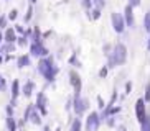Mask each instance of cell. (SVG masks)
Here are the masks:
<instances>
[{
	"label": "cell",
	"mask_w": 150,
	"mask_h": 131,
	"mask_svg": "<svg viewBox=\"0 0 150 131\" xmlns=\"http://www.w3.org/2000/svg\"><path fill=\"white\" fill-rule=\"evenodd\" d=\"M38 72L43 75L48 82H53L54 80V75L58 72V67L53 64L51 59H46V57H41L38 61Z\"/></svg>",
	"instance_id": "cell-2"
},
{
	"label": "cell",
	"mask_w": 150,
	"mask_h": 131,
	"mask_svg": "<svg viewBox=\"0 0 150 131\" xmlns=\"http://www.w3.org/2000/svg\"><path fill=\"white\" fill-rule=\"evenodd\" d=\"M110 23H112V28H114L115 33H124L125 30V20H124V15L119 12H112L110 13Z\"/></svg>",
	"instance_id": "cell-3"
},
{
	"label": "cell",
	"mask_w": 150,
	"mask_h": 131,
	"mask_svg": "<svg viewBox=\"0 0 150 131\" xmlns=\"http://www.w3.org/2000/svg\"><path fill=\"white\" fill-rule=\"evenodd\" d=\"M36 108H40L41 113L46 115V97H45V93H38V97H36Z\"/></svg>",
	"instance_id": "cell-12"
},
{
	"label": "cell",
	"mask_w": 150,
	"mask_h": 131,
	"mask_svg": "<svg viewBox=\"0 0 150 131\" xmlns=\"http://www.w3.org/2000/svg\"><path fill=\"white\" fill-rule=\"evenodd\" d=\"M144 26H145V31L150 33V12L145 13V18H144Z\"/></svg>",
	"instance_id": "cell-23"
},
{
	"label": "cell",
	"mask_w": 150,
	"mask_h": 131,
	"mask_svg": "<svg viewBox=\"0 0 150 131\" xmlns=\"http://www.w3.org/2000/svg\"><path fill=\"white\" fill-rule=\"evenodd\" d=\"M106 75H107V66L106 67H102L101 72H99V77H106Z\"/></svg>",
	"instance_id": "cell-31"
},
{
	"label": "cell",
	"mask_w": 150,
	"mask_h": 131,
	"mask_svg": "<svg viewBox=\"0 0 150 131\" xmlns=\"http://www.w3.org/2000/svg\"><path fill=\"white\" fill-rule=\"evenodd\" d=\"M31 17H33V5H28V10H27V15H25V23H30Z\"/></svg>",
	"instance_id": "cell-21"
},
{
	"label": "cell",
	"mask_w": 150,
	"mask_h": 131,
	"mask_svg": "<svg viewBox=\"0 0 150 131\" xmlns=\"http://www.w3.org/2000/svg\"><path fill=\"white\" fill-rule=\"evenodd\" d=\"M17 66L18 67H28V66H31V59L28 54H22V56L17 57Z\"/></svg>",
	"instance_id": "cell-13"
},
{
	"label": "cell",
	"mask_w": 150,
	"mask_h": 131,
	"mask_svg": "<svg viewBox=\"0 0 150 131\" xmlns=\"http://www.w3.org/2000/svg\"><path fill=\"white\" fill-rule=\"evenodd\" d=\"M15 51V43H5L2 48H0V54H10V52Z\"/></svg>",
	"instance_id": "cell-15"
},
{
	"label": "cell",
	"mask_w": 150,
	"mask_h": 131,
	"mask_svg": "<svg viewBox=\"0 0 150 131\" xmlns=\"http://www.w3.org/2000/svg\"><path fill=\"white\" fill-rule=\"evenodd\" d=\"M81 5H83V8L86 10V12H89V10L94 7V3H93V0H81Z\"/></svg>",
	"instance_id": "cell-20"
},
{
	"label": "cell",
	"mask_w": 150,
	"mask_h": 131,
	"mask_svg": "<svg viewBox=\"0 0 150 131\" xmlns=\"http://www.w3.org/2000/svg\"><path fill=\"white\" fill-rule=\"evenodd\" d=\"M36 2H38V0H30V3H31V5H35Z\"/></svg>",
	"instance_id": "cell-36"
},
{
	"label": "cell",
	"mask_w": 150,
	"mask_h": 131,
	"mask_svg": "<svg viewBox=\"0 0 150 131\" xmlns=\"http://www.w3.org/2000/svg\"><path fill=\"white\" fill-rule=\"evenodd\" d=\"M15 31H18L20 35H25V28H23V26H20V25H15Z\"/></svg>",
	"instance_id": "cell-30"
},
{
	"label": "cell",
	"mask_w": 150,
	"mask_h": 131,
	"mask_svg": "<svg viewBox=\"0 0 150 131\" xmlns=\"http://www.w3.org/2000/svg\"><path fill=\"white\" fill-rule=\"evenodd\" d=\"M7 126H8L10 131H17V125H15V120L8 115V118H7Z\"/></svg>",
	"instance_id": "cell-19"
},
{
	"label": "cell",
	"mask_w": 150,
	"mask_h": 131,
	"mask_svg": "<svg viewBox=\"0 0 150 131\" xmlns=\"http://www.w3.org/2000/svg\"><path fill=\"white\" fill-rule=\"evenodd\" d=\"M2 41H4V35H2V30H0V44H2Z\"/></svg>",
	"instance_id": "cell-35"
},
{
	"label": "cell",
	"mask_w": 150,
	"mask_h": 131,
	"mask_svg": "<svg viewBox=\"0 0 150 131\" xmlns=\"http://www.w3.org/2000/svg\"><path fill=\"white\" fill-rule=\"evenodd\" d=\"M88 107H89L88 98H81L79 95H76V98H74V111H76V113L83 115L84 110H88Z\"/></svg>",
	"instance_id": "cell-6"
},
{
	"label": "cell",
	"mask_w": 150,
	"mask_h": 131,
	"mask_svg": "<svg viewBox=\"0 0 150 131\" xmlns=\"http://www.w3.org/2000/svg\"><path fill=\"white\" fill-rule=\"evenodd\" d=\"M93 3H94V7H96V8H104V7H106V0H93Z\"/></svg>",
	"instance_id": "cell-26"
},
{
	"label": "cell",
	"mask_w": 150,
	"mask_h": 131,
	"mask_svg": "<svg viewBox=\"0 0 150 131\" xmlns=\"http://www.w3.org/2000/svg\"><path fill=\"white\" fill-rule=\"evenodd\" d=\"M142 131H150V118L149 116L142 121Z\"/></svg>",
	"instance_id": "cell-25"
},
{
	"label": "cell",
	"mask_w": 150,
	"mask_h": 131,
	"mask_svg": "<svg viewBox=\"0 0 150 131\" xmlns=\"http://www.w3.org/2000/svg\"><path fill=\"white\" fill-rule=\"evenodd\" d=\"M69 131H81V120H79V118H76L74 121L71 123Z\"/></svg>",
	"instance_id": "cell-18"
},
{
	"label": "cell",
	"mask_w": 150,
	"mask_h": 131,
	"mask_svg": "<svg viewBox=\"0 0 150 131\" xmlns=\"http://www.w3.org/2000/svg\"><path fill=\"white\" fill-rule=\"evenodd\" d=\"M91 13H93V15H91L93 20H99V18H101V8H96V7H94V10Z\"/></svg>",
	"instance_id": "cell-27"
},
{
	"label": "cell",
	"mask_w": 150,
	"mask_h": 131,
	"mask_svg": "<svg viewBox=\"0 0 150 131\" xmlns=\"http://www.w3.org/2000/svg\"><path fill=\"white\" fill-rule=\"evenodd\" d=\"M69 82H71V85H73V88H74V93L79 95V92H81V77H79V74H78L76 70H69Z\"/></svg>",
	"instance_id": "cell-7"
},
{
	"label": "cell",
	"mask_w": 150,
	"mask_h": 131,
	"mask_svg": "<svg viewBox=\"0 0 150 131\" xmlns=\"http://www.w3.org/2000/svg\"><path fill=\"white\" fill-rule=\"evenodd\" d=\"M124 20H125V25L129 28H134L135 20H134V7L132 5H125V8H124Z\"/></svg>",
	"instance_id": "cell-8"
},
{
	"label": "cell",
	"mask_w": 150,
	"mask_h": 131,
	"mask_svg": "<svg viewBox=\"0 0 150 131\" xmlns=\"http://www.w3.org/2000/svg\"><path fill=\"white\" fill-rule=\"evenodd\" d=\"M135 113H137V120L139 121H144L147 118V113H145V100H137V103H135Z\"/></svg>",
	"instance_id": "cell-9"
},
{
	"label": "cell",
	"mask_w": 150,
	"mask_h": 131,
	"mask_svg": "<svg viewBox=\"0 0 150 131\" xmlns=\"http://www.w3.org/2000/svg\"><path fill=\"white\" fill-rule=\"evenodd\" d=\"M129 5H132V7H139V5H140V0H129Z\"/></svg>",
	"instance_id": "cell-32"
},
{
	"label": "cell",
	"mask_w": 150,
	"mask_h": 131,
	"mask_svg": "<svg viewBox=\"0 0 150 131\" xmlns=\"http://www.w3.org/2000/svg\"><path fill=\"white\" fill-rule=\"evenodd\" d=\"M149 48H150V41H149Z\"/></svg>",
	"instance_id": "cell-40"
},
{
	"label": "cell",
	"mask_w": 150,
	"mask_h": 131,
	"mask_svg": "<svg viewBox=\"0 0 150 131\" xmlns=\"http://www.w3.org/2000/svg\"><path fill=\"white\" fill-rule=\"evenodd\" d=\"M30 52H31V56H35V57H46V54H48V49L45 48L43 43L31 41V43H30Z\"/></svg>",
	"instance_id": "cell-4"
},
{
	"label": "cell",
	"mask_w": 150,
	"mask_h": 131,
	"mask_svg": "<svg viewBox=\"0 0 150 131\" xmlns=\"http://www.w3.org/2000/svg\"><path fill=\"white\" fill-rule=\"evenodd\" d=\"M130 88H132V84H127V87H125V90H127V93H130Z\"/></svg>",
	"instance_id": "cell-33"
},
{
	"label": "cell",
	"mask_w": 150,
	"mask_h": 131,
	"mask_svg": "<svg viewBox=\"0 0 150 131\" xmlns=\"http://www.w3.org/2000/svg\"><path fill=\"white\" fill-rule=\"evenodd\" d=\"M99 125H101L99 115H97V111H93V113L88 116V120H86V130L88 131H96L97 128H99Z\"/></svg>",
	"instance_id": "cell-5"
},
{
	"label": "cell",
	"mask_w": 150,
	"mask_h": 131,
	"mask_svg": "<svg viewBox=\"0 0 150 131\" xmlns=\"http://www.w3.org/2000/svg\"><path fill=\"white\" fill-rule=\"evenodd\" d=\"M17 31L15 28H5V35H4V41L5 43H17Z\"/></svg>",
	"instance_id": "cell-11"
},
{
	"label": "cell",
	"mask_w": 150,
	"mask_h": 131,
	"mask_svg": "<svg viewBox=\"0 0 150 131\" xmlns=\"http://www.w3.org/2000/svg\"><path fill=\"white\" fill-rule=\"evenodd\" d=\"M127 59V48H125V44L122 43H117L112 48V52H110L109 56V64L107 67H115V66H120L125 62Z\"/></svg>",
	"instance_id": "cell-1"
},
{
	"label": "cell",
	"mask_w": 150,
	"mask_h": 131,
	"mask_svg": "<svg viewBox=\"0 0 150 131\" xmlns=\"http://www.w3.org/2000/svg\"><path fill=\"white\" fill-rule=\"evenodd\" d=\"M17 43H18V46H20V48H25V46H28V36H25V35L18 36V38H17Z\"/></svg>",
	"instance_id": "cell-17"
},
{
	"label": "cell",
	"mask_w": 150,
	"mask_h": 131,
	"mask_svg": "<svg viewBox=\"0 0 150 131\" xmlns=\"http://www.w3.org/2000/svg\"><path fill=\"white\" fill-rule=\"evenodd\" d=\"M119 131H125V128H124V126H119Z\"/></svg>",
	"instance_id": "cell-37"
},
{
	"label": "cell",
	"mask_w": 150,
	"mask_h": 131,
	"mask_svg": "<svg viewBox=\"0 0 150 131\" xmlns=\"http://www.w3.org/2000/svg\"><path fill=\"white\" fill-rule=\"evenodd\" d=\"M18 93H20V84H18V80H15V82L12 84V98H13V102L18 97Z\"/></svg>",
	"instance_id": "cell-16"
},
{
	"label": "cell",
	"mask_w": 150,
	"mask_h": 131,
	"mask_svg": "<svg viewBox=\"0 0 150 131\" xmlns=\"http://www.w3.org/2000/svg\"><path fill=\"white\" fill-rule=\"evenodd\" d=\"M7 25H8V17L7 15H2L0 17V30H5Z\"/></svg>",
	"instance_id": "cell-22"
},
{
	"label": "cell",
	"mask_w": 150,
	"mask_h": 131,
	"mask_svg": "<svg viewBox=\"0 0 150 131\" xmlns=\"http://www.w3.org/2000/svg\"><path fill=\"white\" fill-rule=\"evenodd\" d=\"M5 88H7V80H5L2 75H0V92H4Z\"/></svg>",
	"instance_id": "cell-28"
},
{
	"label": "cell",
	"mask_w": 150,
	"mask_h": 131,
	"mask_svg": "<svg viewBox=\"0 0 150 131\" xmlns=\"http://www.w3.org/2000/svg\"><path fill=\"white\" fill-rule=\"evenodd\" d=\"M25 120H31V123H35V125H41V120L38 116V113L35 111V105H30L25 111Z\"/></svg>",
	"instance_id": "cell-10"
},
{
	"label": "cell",
	"mask_w": 150,
	"mask_h": 131,
	"mask_svg": "<svg viewBox=\"0 0 150 131\" xmlns=\"http://www.w3.org/2000/svg\"><path fill=\"white\" fill-rule=\"evenodd\" d=\"M2 61H4V59H2V54H0V62H2Z\"/></svg>",
	"instance_id": "cell-38"
},
{
	"label": "cell",
	"mask_w": 150,
	"mask_h": 131,
	"mask_svg": "<svg viewBox=\"0 0 150 131\" xmlns=\"http://www.w3.org/2000/svg\"><path fill=\"white\" fill-rule=\"evenodd\" d=\"M5 2H8V0H5Z\"/></svg>",
	"instance_id": "cell-41"
},
{
	"label": "cell",
	"mask_w": 150,
	"mask_h": 131,
	"mask_svg": "<svg viewBox=\"0 0 150 131\" xmlns=\"http://www.w3.org/2000/svg\"><path fill=\"white\" fill-rule=\"evenodd\" d=\"M7 17H8V20H12V22H15V20L18 18V10H17V8L10 10V13L7 15Z\"/></svg>",
	"instance_id": "cell-24"
},
{
	"label": "cell",
	"mask_w": 150,
	"mask_h": 131,
	"mask_svg": "<svg viewBox=\"0 0 150 131\" xmlns=\"http://www.w3.org/2000/svg\"><path fill=\"white\" fill-rule=\"evenodd\" d=\"M145 102H150V84L147 85V88H145V98H144Z\"/></svg>",
	"instance_id": "cell-29"
},
{
	"label": "cell",
	"mask_w": 150,
	"mask_h": 131,
	"mask_svg": "<svg viewBox=\"0 0 150 131\" xmlns=\"http://www.w3.org/2000/svg\"><path fill=\"white\" fill-rule=\"evenodd\" d=\"M33 90H35V82L28 80V82L25 84V87H23V95H25V97H31Z\"/></svg>",
	"instance_id": "cell-14"
},
{
	"label": "cell",
	"mask_w": 150,
	"mask_h": 131,
	"mask_svg": "<svg viewBox=\"0 0 150 131\" xmlns=\"http://www.w3.org/2000/svg\"><path fill=\"white\" fill-rule=\"evenodd\" d=\"M107 125H109V126H112V125H114V120H112V118H109V120H107Z\"/></svg>",
	"instance_id": "cell-34"
},
{
	"label": "cell",
	"mask_w": 150,
	"mask_h": 131,
	"mask_svg": "<svg viewBox=\"0 0 150 131\" xmlns=\"http://www.w3.org/2000/svg\"><path fill=\"white\" fill-rule=\"evenodd\" d=\"M45 131H50V128H45Z\"/></svg>",
	"instance_id": "cell-39"
}]
</instances>
